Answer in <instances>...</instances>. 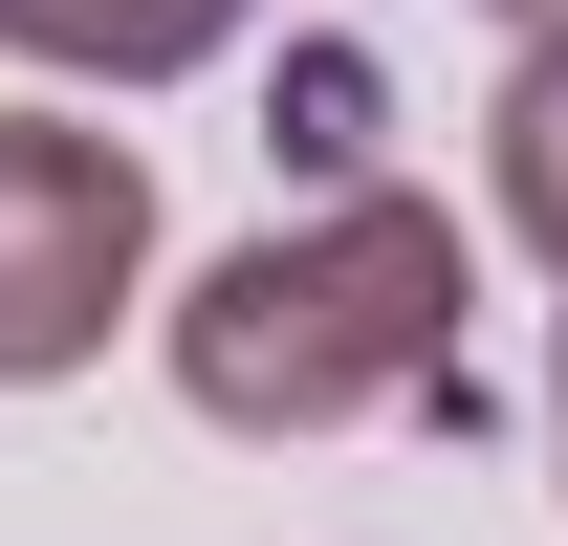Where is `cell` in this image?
Segmentation results:
<instances>
[{"instance_id":"1","label":"cell","mask_w":568,"mask_h":546,"mask_svg":"<svg viewBox=\"0 0 568 546\" xmlns=\"http://www.w3.org/2000/svg\"><path fill=\"white\" fill-rule=\"evenodd\" d=\"M175 394L219 437H351V415H459V219L437 198H328L197 263L175 306Z\"/></svg>"},{"instance_id":"2","label":"cell","mask_w":568,"mask_h":546,"mask_svg":"<svg viewBox=\"0 0 568 546\" xmlns=\"http://www.w3.org/2000/svg\"><path fill=\"white\" fill-rule=\"evenodd\" d=\"M132 284H153V175L67 110H0V394L88 372Z\"/></svg>"},{"instance_id":"3","label":"cell","mask_w":568,"mask_h":546,"mask_svg":"<svg viewBox=\"0 0 568 546\" xmlns=\"http://www.w3.org/2000/svg\"><path fill=\"white\" fill-rule=\"evenodd\" d=\"M263 0H0V44L22 67H88V88H175V67H219Z\"/></svg>"},{"instance_id":"4","label":"cell","mask_w":568,"mask_h":546,"mask_svg":"<svg viewBox=\"0 0 568 546\" xmlns=\"http://www.w3.org/2000/svg\"><path fill=\"white\" fill-rule=\"evenodd\" d=\"M481 153H503V241H525V263L568 284V44H525V67H503Z\"/></svg>"},{"instance_id":"5","label":"cell","mask_w":568,"mask_h":546,"mask_svg":"<svg viewBox=\"0 0 568 546\" xmlns=\"http://www.w3.org/2000/svg\"><path fill=\"white\" fill-rule=\"evenodd\" d=\"M503 22H525V44H568V0H503Z\"/></svg>"},{"instance_id":"6","label":"cell","mask_w":568,"mask_h":546,"mask_svg":"<svg viewBox=\"0 0 568 546\" xmlns=\"http://www.w3.org/2000/svg\"><path fill=\"white\" fill-rule=\"evenodd\" d=\"M547 415H568V372H547Z\"/></svg>"}]
</instances>
